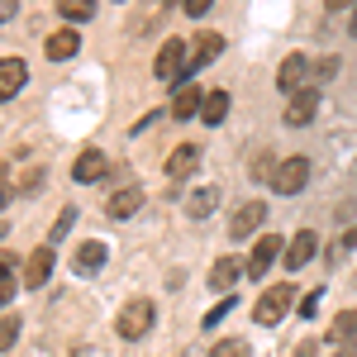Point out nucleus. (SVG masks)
<instances>
[{"label":"nucleus","instance_id":"4","mask_svg":"<svg viewBox=\"0 0 357 357\" xmlns=\"http://www.w3.org/2000/svg\"><path fill=\"white\" fill-rule=\"evenodd\" d=\"M305 181H310V158H286V162H276V172H272V191L296 195V191H305Z\"/></svg>","mask_w":357,"mask_h":357},{"label":"nucleus","instance_id":"3","mask_svg":"<svg viewBox=\"0 0 357 357\" xmlns=\"http://www.w3.org/2000/svg\"><path fill=\"white\" fill-rule=\"evenodd\" d=\"M153 314H158L153 301H143V296H138V301H129L124 310H119L114 329H119V338H143V333L153 329Z\"/></svg>","mask_w":357,"mask_h":357},{"label":"nucleus","instance_id":"34","mask_svg":"<svg viewBox=\"0 0 357 357\" xmlns=\"http://www.w3.org/2000/svg\"><path fill=\"white\" fill-rule=\"evenodd\" d=\"M162 5H172V0H162Z\"/></svg>","mask_w":357,"mask_h":357},{"label":"nucleus","instance_id":"23","mask_svg":"<svg viewBox=\"0 0 357 357\" xmlns=\"http://www.w3.org/2000/svg\"><path fill=\"white\" fill-rule=\"evenodd\" d=\"M57 15L72 20V24H86L96 15V0H57Z\"/></svg>","mask_w":357,"mask_h":357},{"label":"nucleus","instance_id":"33","mask_svg":"<svg viewBox=\"0 0 357 357\" xmlns=\"http://www.w3.org/2000/svg\"><path fill=\"white\" fill-rule=\"evenodd\" d=\"M0 238H5V224H0Z\"/></svg>","mask_w":357,"mask_h":357},{"label":"nucleus","instance_id":"18","mask_svg":"<svg viewBox=\"0 0 357 357\" xmlns=\"http://www.w3.org/2000/svg\"><path fill=\"white\" fill-rule=\"evenodd\" d=\"M138 205H143V191H138V186H124V191H114L110 200H105V215H110V220H129Z\"/></svg>","mask_w":357,"mask_h":357},{"label":"nucleus","instance_id":"25","mask_svg":"<svg viewBox=\"0 0 357 357\" xmlns=\"http://www.w3.org/2000/svg\"><path fill=\"white\" fill-rule=\"evenodd\" d=\"M210 357H248V343L243 338H224V343H215V353Z\"/></svg>","mask_w":357,"mask_h":357},{"label":"nucleus","instance_id":"12","mask_svg":"<svg viewBox=\"0 0 357 357\" xmlns=\"http://www.w3.org/2000/svg\"><path fill=\"white\" fill-rule=\"evenodd\" d=\"M220 53H224V38L215 29H205V33H195V43H191V67H210V62H220Z\"/></svg>","mask_w":357,"mask_h":357},{"label":"nucleus","instance_id":"16","mask_svg":"<svg viewBox=\"0 0 357 357\" xmlns=\"http://www.w3.org/2000/svg\"><path fill=\"white\" fill-rule=\"evenodd\" d=\"M43 48H48L53 62H67L72 53H82V33H77V29H57V33H48V43H43Z\"/></svg>","mask_w":357,"mask_h":357},{"label":"nucleus","instance_id":"11","mask_svg":"<svg viewBox=\"0 0 357 357\" xmlns=\"http://www.w3.org/2000/svg\"><path fill=\"white\" fill-rule=\"evenodd\" d=\"M29 82V67L20 57H0V100H10V96H20Z\"/></svg>","mask_w":357,"mask_h":357},{"label":"nucleus","instance_id":"24","mask_svg":"<svg viewBox=\"0 0 357 357\" xmlns=\"http://www.w3.org/2000/svg\"><path fill=\"white\" fill-rule=\"evenodd\" d=\"M15 291H20V281H15V272H10V257H0V310L15 301Z\"/></svg>","mask_w":357,"mask_h":357},{"label":"nucleus","instance_id":"1","mask_svg":"<svg viewBox=\"0 0 357 357\" xmlns=\"http://www.w3.org/2000/svg\"><path fill=\"white\" fill-rule=\"evenodd\" d=\"M291 301H296V286H291V281H276L272 291H262V296H257V305H252V319L272 329V324H281V319H286Z\"/></svg>","mask_w":357,"mask_h":357},{"label":"nucleus","instance_id":"2","mask_svg":"<svg viewBox=\"0 0 357 357\" xmlns=\"http://www.w3.org/2000/svg\"><path fill=\"white\" fill-rule=\"evenodd\" d=\"M186 67H191V48L181 43V38H167L158 57H153V72H158V82H181L186 77Z\"/></svg>","mask_w":357,"mask_h":357},{"label":"nucleus","instance_id":"26","mask_svg":"<svg viewBox=\"0 0 357 357\" xmlns=\"http://www.w3.org/2000/svg\"><path fill=\"white\" fill-rule=\"evenodd\" d=\"M72 224H77V210H62V215H57V224H53V238H48V248H53V243H62Z\"/></svg>","mask_w":357,"mask_h":357},{"label":"nucleus","instance_id":"19","mask_svg":"<svg viewBox=\"0 0 357 357\" xmlns=\"http://www.w3.org/2000/svg\"><path fill=\"white\" fill-rule=\"evenodd\" d=\"M48 276H53V248L29 252V262H24V286H43Z\"/></svg>","mask_w":357,"mask_h":357},{"label":"nucleus","instance_id":"27","mask_svg":"<svg viewBox=\"0 0 357 357\" xmlns=\"http://www.w3.org/2000/svg\"><path fill=\"white\" fill-rule=\"evenodd\" d=\"M15 338H20V319H15V314H5V319H0V353H5Z\"/></svg>","mask_w":357,"mask_h":357},{"label":"nucleus","instance_id":"9","mask_svg":"<svg viewBox=\"0 0 357 357\" xmlns=\"http://www.w3.org/2000/svg\"><path fill=\"white\" fill-rule=\"evenodd\" d=\"M200 105H205V91H200L195 82H181L176 96H172V119H195Z\"/></svg>","mask_w":357,"mask_h":357},{"label":"nucleus","instance_id":"10","mask_svg":"<svg viewBox=\"0 0 357 357\" xmlns=\"http://www.w3.org/2000/svg\"><path fill=\"white\" fill-rule=\"evenodd\" d=\"M314 110H319V91H314V86H305V91H296V96L286 100V124H310Z\"/></svg>","mask_w":357,"mask_h":357},{"label":"nucleus","instance_id":"29","mask_svg":"<svg viewBox=\"0 0 357 357\" xmlns=\"http://www.w3.org/2000/svg\"><path fill=\"white\" fill-rule=\"evenodd\" d=\"M210 5H215V0H181V10H186V15H205V10H210Z\"/></svg>","mask_w":357,"mask_h":357},{"label":"nucleus","instance_id":"22","mask_svg":"<svg viewBox=\"0 0 357 357\" xmlns=\"http://www.w3.org/2000/svg\"><path fill=\"white\" fill-rule=\"evenodd\" d=\"M215 205H220V191L215 186H200V191L186 200V210H191V220H205V215H215Z\"/></svg>","mask_w":357,"mask_h":357},{"label":"nucleus","instance_id":"8","mask_svg":"<svg viewBox=\"0 0 357 357\" xmlns=\"http://www.w3.org/2000/svg\"><path fill=\"white\" fill-rule=\"evenodd\" d=\"M105 172H110V158L96 153V148H86L82 158L72 162V181L77 186H96V181H105Z\"/></svg>","mask_w":357,"mask_h":357},{"label":"nucleus","instance_id":"31","mask_svg":"<svg viewBox=\"0 0 357 357\" xmlns=\"http://www.w3.org/2000/svg\"><path fill=\"white\" fill-rule=\"evenodd\" d=\"M348 5H353V0H329V10H333V15H343Z\"/></svg>","mask_w":357,"mask_h":357},{"label":"nucleus","instance_id":"20","mask_svg":"<svg viewBox=\"0 0 357 357\" xmlns=\"http://www.w3.org/2000/svg\"><path fill=\"white\" fill-rule=\"evenodd\" d=\"M353 338H357V310H343L329 324V343L333 348H353Z\"/></svg>","mask_w":357,"mask_h":357},{"label":"nucleus","instance_id":"5","mask_svg":"<svg viewBox=\"0 0 357 357\" xmlns=\"http://www.w3.org/2000/svg\"><path fill=\"white\" fill-rule=\"evenodd\" d=\"M262 224H267V205L248 200V205H238V210H234V220H229V238H234V243H243V238H252Z\"/></svg>","mask_w":357,"mask_h":357},{"label":"nucleus","instance_id":"6","mask_svg":"<svg viewBox=\"0 0 357 357\" xmlns=\"http://www.w3.org/2000/svg\"><path fill=\"white\" fill-rule=\"evenodd\" d=\"M281 243H286V238H276V234H262V238L252 243V257H248V276H252V281H262V276L272 272L276 257H286Z\"/></svg>","mask_w":357,"mask_h":357},{"label":"nucleus","instance_id":"30","mask_svg":"<svg viewBox=\"0 0 357 357\" xmlns=\"http://www.w3.org/2000/svg\"><path fill=\"white\" fill-rule=\"evenodd\" d=\"M15 10H20V0H0V24H10V20H15Z\"/></svg>","mask_w":357,"mask_h":357},{"label":"nucleus","instance_id":"7","mask_svg":"<svg viewBox=\"0 0 357 357\" xmlns=\"http://www.w3.org/2000/svg\"><path fill=\"white\" fill-rule=\"evenodd\" d=\"M310 86V57L305 53H291L281 67H276V91H286V96H296Z\"/></svg>","mask_w":357,"mask_h":357},{"label":"nucleus","instance_id":"15","mask_svg":"<svg viewBox=\"0 0 357 357\" xmlns=\"http://www.w3.org/2000/svg\"><path fill=\"white\" fill-rule=\"evenodd\" d=\"M238 276H243V262H238V257H220V262L210 267V286H215L220 296H229V291L238 286Z\"/></svg>","mask_w":357,"mask_h":357},{"label":"nucleus","instance_id":"17","mask_svg":"<svg viewBox=\"0 0 357 357\" xmlns=\"http://www.w3.org/2000/svg\"><path fill=\"white\" fill-rule=\"evenodd\" d=\"M105 267V243H96V238H86L82 248H77V257H72V272L86 276V272H100Z\"/></svg>","mask_w":357,"mask_h":357},{"label":"nucleus","instance_id":"13","mask_svg":"<svg viewBox=\"0 0 357 357\" xmlns=\"http://www.w3.org/2000/svg\"><path fill=\"white\" fill-rule=\"evenodd\" d=\"M314 252H319V238H314V229H301V234L291 238V248H286V267H291V272H301V267L310 262V257H314Z\"/></svg>","mask_w":357,"mask_h":357},{"label":"nucleus","instance_id":"14","mask_svg":"<svg viewBox=\"0 0 357 357\" xmlns=\"http://www.w3.org/2000/svg\"><path fill=\"white\" fill-rule=\"evenodd\" d=\"M195 167H200V148H195V143H181V148H172V158H167V176H172V181L191 176Z\"/></svg>","mask_w":357,"mask_h":357},{"label":"nucleus","instance_id":"28","mask_svg":"<svg viewBox=\"0 0 357 357\" xmlns=\"http://www.w3.org/2000/svg\"><path fill=\"white\" fill-rule=\"evenodd\" d=\"M229 314H234V301H220L215 310H210V314H205V319H200V324H205V329H215V324H224Z\"/></svg>","mask_w":357,"mask_h":357},{"label":"nucleus","instance_id":"32","mask_svg":"<svg viewBox=\"0 0 357 357\" xmlns=\"http://www.w3.org/2000/svg\"><path fill=\"white\" fill-rule=\"evenodd\" d=\"M348 29H353V33H357V10H353V24H348Z\"/></svg>","mask_w":357,"mask_h":357},{"label":"nucleus","instance_id":"21","mask_svg":"<svg viewBox=\"0 0 357 357\" xmlns=\"http://www.w3.org/2000/svg\"><path fill=\"white\" fill-rule=\"evenodd\" d=\"M224 114H229V91H205V105H200V124H224Z\"/></svg>","mask_w":357,"mask_h":357}]
</instances>
